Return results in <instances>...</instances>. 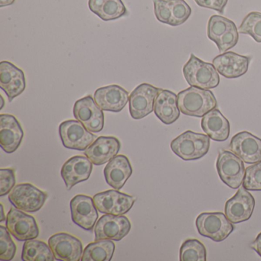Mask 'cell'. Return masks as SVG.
<instances>
[{
  "mask_svg": "<svg viewBox=\"0 0 261 261\" xmlns=\"http://www.w3.org/2000/svg\"><path fill=\"white\" fill-rule=\"evenodd\" d=\"M177 96L180 111L189 117H203L218 106L215 95L209 90L191 87Z\"/></svg>",
  "mask_w": 261,
  "mask_h": 261,
  "instance_id": "cell-1",
  "label": "cell"
},
{
  "mask_svg": "<svg viewBox=\"0 0 261 261\" xmlns=\"http://www.w3.org/2000/svg\"><path fill=\"white\" fill-rule=\"evenodd\" d=\"M170 146L172 152L185 161L200 160L208 152L210 137L187 130L174 139Z\"/></svg>",
  "mask_w": 261,
  "mask_h": 261,
  "instance_id": "cell-2",
  "label": "cell"
},
{
  "mask_svg": "<svg viewBox=\"0 0 261 261\" xmlns=\"http://www.w3.org/2000/svg\"><path fill=\"white\" fill-rule=\"evenodd\" d=\"M183 74L191 87L209 90L220 84L219 73L213 64L203 62L193 54L183 67Z\"/></svg>",
  "mask_w": 261,
  "mask_h": 261,
  "instance_id": "cell-3",
  "label": "cell"
},
{
  "mask_svg": "<svg viewBox=\"0 0 261 261\" xmlns=\"http://www.w3.org/2000/svg\"><path fill=\"white\" fill-rule=\"evenodd\" d=\"M197 229L201 236L221 242L228 238L234 227L225 214L221 212H204L196 218Z\"/></svg>",
  "mask_w": 261,
  "mask_h": 261,
  "instance_id": "cell-4",
  "label": "cell"
},
{
  "mask_svg": "<svg viewBox=\"0 0 261 261\" xmlns=\"http://www.w3.org/2000/svg\"><path fill=\"white\" fill-rule=\"evenodd\" d=\"M48 195L43 191L30 183H21L13 188L9 194V200L16 208L27 213H35L40 210Z\"/></svg>",
  "mask_w": 261,
  "mask_h": 261,
  "instance_id": "cell-5",
  "label": "cell"
},
{
  "mask_svg": "<svg viewBox=\"0 0 261 261\" xmlns=\"http://www.w3.org/2000/svg\"><path fill=\"white\" fill-rule=\"evenodd\" d=\"M216 168L221 181L230 189H237L241 186L245 175V166L236 154L230 151H220Z\"/></svg>",
  "mask_w": 261,
  "mask_h": 261,
  "instance_id": "cell-6",
  "label": "cell"
},
{
  "mask_svg": "<svg viewBox=\"0 0 261 261\" xmlns=\"http://www.w3.org/2000/svg\"><path fill=\"white\" fill-rule=\"evenodd\" d=\"M59 135L65 148L79 151L86 150L96 138V136L80 121L74 120H65L61 123Z\"/></svg>",
  "mask_w": 261,
  "mask_h": 261,
  "instance_id": "cell-7",
  "label": "cell"
},
{
  "mask_svg": "<svg viewBox=\"0 0 261 261\" xmlns=\"http://www.w3.org/2000/svg\"><path fill=\"white\" fill-rule=\"evenodd\" d=\"M93 199L100 213L123 215L130 211L137 198L114 189L96 194Z\"/></svg>",
  "mask_w": 261,
  "mask_h": 261,
  "instance_id": "cell-8",
  "label": "cell"
},
{
  "mask_svg": "<svg viewBox=\"0 0 261 261\" xmlns=\"http://www.w3.org/2000/svg\"><path fill=\"white\" fill-rule=\"evenodd\" d=\"M73 114L74 118L90 132L99 133L103 129L105 114L92 96L88 95L77 100L73 108Z\"/></svg>",
  "mask_w": 261,
  "mask_h": 261,
  "instance_id": "cell-9",
  "label": "cell"
},
{
  "mask_svg": "<svg viewBox=\"0 0 261 261\" xmlns=\"http://www.w3.org/2000/svg\"><path fill=\"white\" fill-rule=\"evenodd\" d=\"M160 88L143 83L136 88L129 95V110L134 120H141L154 111L155 100Z\"/></svg>",
  "mask_w": 261,
  "mask_h": 261,
  "instance_id": "cell-10",
  "label": "cell"
},
{
  "mask_svg": "<svg viewBox=\"0 0 261 261\" xmlns=\"http://www.w3.org/2000/svg\"><path fill=\"white\" fill-rule=\"evenodd\" d=\"M6 224L10 233L18 241H27L39 237V226L34 217L16 207H12L7 214Z\"/></svg>",
  "mask_w": 261,
  "mask_h": 261,
  "instance_id": "cell-11",
  "label": "cell"
},
{
  "mask_svg": "<svg viewBox=\"0 0 261 261\" xmlns=\"http://www.w3.org/2000/svg\"><path fill=\"white\" fill-rule=\"evenodd\" d=\"M130 230L131 223L127 217L105 214L94 227L95 241H119L125 238Z\"/></svg>",
  "mask_w": 261,
  "mask_h": 261,
  "instance_id": "cell-12",
  "label": "cell"
},
{
  "mask_svg": "<svg viewBox=\"0 0 261 261\" xmlns=\"http://www.w3.org/2000/svg\"><path fill=\"white\" fill-rule=\"evenodd\" d=\"M48 245L57 260H82L83 244L73 235L65 232L56 233L48 239Z\"/></svg>",
  "mask_w": 261,
  "mask_h": 261,
  "instance_id": "cell-13",
  "label": "cell"
},
{
  "mask_svg": "<svg viewBox=\"0 0 261 261\" xmlns=\"http://www.w3.org/2000/svg\"><path fill=\"white\" fill-rule=\"evenodd\" d=\"M71 218L74 224L84 230L91 231L98 219V212L91 197L77 195L70 202Z\"/></svg>",
  "mask_w": 261,
  "mask_h": 261,
  "instance_id": "cell-14",
  "label": "cell"
},
{
  "mask_svg": "<svg viewBox=\"0 0 261 261\" xmlns=\"http://www.w3.org/2000/svg\"><path fill=\"white\" fill-rule=\"evenodd\" d=\"M254 207L255 199L253 195L242 187L231 198L227 200L224 214L230 222L238 224L248 221L251 218Z\"/></svg>",
  "mask_w": 261,
  "mask_h": 261,
  "instance_id": "cell-15",
  "label": "cell"
},
{
  "mask_svg": "<svg viewBox=\"0 0 261 261\" xmlns=\"http://www.w3.org/2000/svg\"><path fill=\"white\" fill-rule=\"evenodd\" d=\"M230 149L247 164L261 161V139L247 131L238 133L232 137Z\"/></svg>",
  "mask_w": 261,
  "mask_h": 261,
  "instance_id": "cell-16",
  "label": "cell"
},
{
  "mask_svg": "<svg viewBox=\"0 0 261 261\" xmlns=\"http://www.w3.org/2000/svg\"><path fill=\"white\" fill-rule=\"evenodd\" d=\"M0 87L6 93L9 101L12 102L22 94L27 88L25 74L11 62L4 61L0 63Z\"/></svg>",
  "mask_w": 261,
  "mask_h": 261,
  "instance_id": "cell-17",
  "label": "cell"
},
{
  "mask_svg": "<svg viewBox=\"0 0 261 261\" xmlns=\"http://www.w3.org/2000/svg\"><path fill=\"white\" fill-rule=\"evenodd\" d=\"M250 58L233 51H227L216 56L212 61L218 72L226 79H238L248 71Z\"/></svg>",
  "mask_w": 261,
  "mask_h": 261,
  "instance_id": "cell-18",
  "label": "cell"
},
{
  "mask_svg": "<svg viewBox=\"0 0 261 261\" xmlns=\"http://www.w3.org/2000/svg\"><path fill=\"white\" fill-rule=\"evenodd\" d=\"M93 163L87 156L75 155L65 162L61 169V175L68 191L91 176Z\"/></svg>",
  "mask_w": 261,
  "mask_h": 261,
  "instance_id": "cell-19",
  "label": "cell"
},
{
  "mask_svg": "<svg viewBox=\"0 0 261 261\" xmlns=\"http://www.w3.org/2000/svg\"><path fill=\"white\" fill-rule=\"evenodd\" d=\"M23 137V129L15 116L0 115V146L4 152L8 154L16 152Z\"/></svg>",
  "mask_w": 261,
  "mask_h": 261,
  "instance_id": "cell-20",
  "label": "cell"
},
{
  "mask_svg": "<svg viewBox=\"0 0 261 261\" xmlns=\"http://www.w3.org/2000/svg\"><path fill=\"white\" fill-rule=\"evenodd\" d=\"M94 98L102 111L119 113L127 105L129 97L122 87L112 85L96 90Z\"/></svg>",
  "mask_w": 261,
  "mask_h": 261,
  "instance_id": "cell-21",
  "label": "cell"
},
{
  "mask_svg": "<svg viewBox=\"0 0 261 261\" xmlns=\"http://www.w3.org/2000/svg\"><path fill=\"white\" fill-rule=\"evenodd\" d=\"M120 146V140L117 137H99L85 150V155L93 164L102 166L117 156Z\"/></svg>",
  "mask_w": 261,
  "mask_h": 261,
  "instance_id": "cell-22",
  "label": "cell"
},
{
  "mask_svg": "<svg viewBox=\"0 0 261 261\" xmlns=\"http://www.w3.org/2000/svg\"><path fill=\"white\" fill-rule=\"evenodd\" d=\"M133 173L129 159L123 155H117L107 164L103 170L107 183L113 189L120 190Z\"/></svg>",
  "mask_w": 261,
  "mask_h": 261,
  "instance_id": "cell-23",
  "label": "cell"
},
{
  "mask_svg": "<svg viewBox=\"0 0 261 261\" xmlns=\"http://www.w3.org/2000/svg\"><path fill=\"white\" fill-rule=\"evenodd\" d=\"M178 96L168 90L160 89L155 100L154 113L164 124L175 123L180 117Z\"/></svg>",
  "mask_w": 261,
  "mask_h": 261,
  "instance_id": "cell-24",
  "label": "cell"
},
{
  "mask_svg": "<svg viewBox=\"0 0 261 261\" xmlns=\"http://www.w3.org/2000/svg\"><path fill=\"white\" fill-rule=\"evenodd\" d=\"M201 125L203 131L214 141H226L230 135V123L218 109L207 113L202 117Z\"/></svg>",
  "mask_w": 261,
  "mask_h": 261,
  "instance_id": "cell-25",
  "label": "cell"
},
{
  "mask_svg": "<svg viewBox=\"0 0 261 261\" xmlns=\"http://www.w3.org/2000/svg\"><path fill=\"white\" fill-rule=\"evenodd\" d=\"M23 261H54V253L49 245L39 240H28L22 247Z\"/></svg>",
  "mask_w": 261,
  "mask_h": 261,
  "instance_id": "cell-26",
  "label": "cell"
},
{
  "mask_svg": "<svg viewBox=\"0 0 261 261\" xmlns=\"http://www.w3.org/2000/svg\"><path fill=\"white\" fill-rule=\"evenodd\" d=\"M115 244L110 240L90 243L83 252L82 261H110L112 259Z\"/></svg>",
  "mask_w": 261,
  "mask_h": 261,
  "instance_id": "cell-27",
  "label": "cell"
},
{
  "mask_svg": "<svg viewBox=\"0 0 261 261\" xmlns=\"http://www.w3.org/2000/svg\"><path fill=\"white\" fill-rule=\"evenodd\" d=\"M207 251L204 244L197 239H188L180 248V261H206Z\"/></svg>",
  "mask_w": 261,
  "mask_h": 261,
  "instance_id": "cell-28",
  "label": "cell"
},
{
  "mask_svg": "<svg viewBox=\"0 0 261 261\" xmlns=\"http://www.w3.org/2000/svg\"><path fill=\"white\" fill-rule=\"evenodd\" d=\"M235 25L234 22L224 16L214 15L211 16L207 23V34L210 40L216 43L218 39Z\"/></svg>",
  "mask_w": 261,
  "mask_h": 261,
  "instance_id": "cell-29",
  "label": "cell"
},
{
  "mask_svg": "<svg viewBox=\"0 0 261 261\" xmlns=\"http://www.w3.org/2000/svg\"><path fill=\"white\" fill-rule=\"evenodd\" d=\"M241 34L249 35L256 42L261 43V13L251 12L245 16L238 28Z\"/></svg>",
  "mask_w": 261,
  "mask_h": 261,
  "instance_id": "cell-30",
  "label": "cell"
},
{
  "mask_svg": "<svg viewBox=\"0 0 261 261\" xmlns=\"http://www.w3.org/2000/svg\"><path fill=\"white\" fill-rule=\"evenodd\" d=\"M127 15V10L122 0H105L97 16L105 22L116 20Z\"/></svg>",
  "mask_w": 261,
  "mask_h": 261,
  "instance_id": "cell-31",
  "label": "cell"
},
{
  "mask_svg": "<svg viewBox=\"0 0 261 261\" xmlns=\"http://www.w3.org/2000/svg\"><path fill=\"white\" fill-rule=\"evenodd\" d=\"M172 11L171 27H178L185 23L192 14V9L184 0H169Z\"/></svg>",
  "mask_w": 261,
  "mask_h": 261,
  "instance_id": "cell-32",
  "label": "cell"
},
{
  "mask_svg": "<svg viewBox=\"0 0 261 261\" xmlns=\"http://www.w3.org/2000/svg\"><path fill=\"white\" fill-rule=\"evenodd\" d=\"M7 227L0 226V259L11 260L15 257L16 246Z\"/></svg>",
  "mask_w": 261,
  "mask_h": 261,
  "instance_id": "cell-33",
  "label": "cell"
},
{
  "mask_svg": "<svg viewBox=\"0 0 261 261\" xmlns=\"http://www.w3.org/2000/svg\"><path fill=\"white\" fill-rule=\"evenodd\" d=\"M243 187L248 191H261V161L246 169Z\"/></svg>",
  "mask_w": 261,
  "mask_h": 261,
  "instance_id": "cell-34",
  "label": "cell"
},
{
  "mask_svg": "<svg viewBox=\"0 0 261 261\" xmlns=\"http://www.w3.org/2000/svg\"><path fill=\"white\" fill-rule=\"evenodd\" d=\"M238 33L239 32L238 31V29L235 25L218 39V42H216V45L220 53H226L238 44V39H239Z\"/></svg>",
  "mask_w": 261,
  "mask_h": 261,
  "instance_id": "cell-35",
  "label": "cell"
},
{
  "mask_svg": "<svg viewBox=\"0 0 261 261\" xmlns=\"http://www.w3.org/2000/svg\"><path fill=\"white\" fill-rule=\"evenodd\" d=\"M16 184L14 169H0V196L4 197L10 193Z\"/></svg>",
  "mask_w": 261,
  "mask_h": 261,
  "instance_id": "cell-36",
  "label": "cell"
},
{
  "mask_svg": "<svg viewBox=\"0 0 261 261\" xmlns=\"http://www.w3.org/2000/svg\"><path fill=\"white\" fill-rule=\"evenodd\" d=\"M153 4L154 13L158 21L171 25L172 11H171L169 0H153Z\"/></svg>",
  "mask_w": 261,
  "mask_h": 261,
  "instance_id": "cell-37",
  "label": "cell"
},
{
  "mask_svg": "<svg viewBox=\"0 0 261 261\" xmlns=\"http://www.w3.org/2000/svg\"><path fill=\"white\" fill-rule=\"evenodd\" d=\"M197 5L203 8L210 9L222 14L228 0H195Z\"/></svg>",
  "mask_w": 261,
  "mask_h": 261,
  "instance_id": "cell-38",
  "label": "cell"
},
{
  "mask_svg": "<svg viewBox=\"0 0 261 261\" xmlns=\"http://www.w3.org/2000/svg\"><path fill=\"white\" fill-rule=\"evenodd\" d=\"M105 0H89L88 1V7L90 10L94 14H98L100 9L103 7Z\"/></svg>",
  "mask_w": 261,
  "mask_h": 261,
  "instance_id": "cell-39",
  "label": "cell"
},
{
  "mask_svg": "<svg viewBox=\"0 0 261 261\" xmlns=\"http://www.w3.org/2000/svg\"><path fill=\"white\" fill-rule=\"evenodd\" d=\"M252 249L255 250L261 257V232L257 235L255 241L250 245Z\"/></svg>",
  "mask_w": 261,
  "mask_h": 261,
  "instance_id": "cell-40",
  "label": "cell"
},
{
  "mask_svg": "<svg viewBox=\"0 0 261 261\" xmlns=\"http://www.w3.org/2000/svg\"><path fill=\"white\" fill-rule=\"evenodd\" d=\"M15 3V0H0V7L3 8L4 7L13 5Z\"/></svg>",
  "mask_w": 261,
  "mask_h": 261,
  "instance_id": "cell-41",
  "label": "cell"
},
{
  "mask_svg": "<svg viewBox=\"0 0 261 261\" xmlns=\"http://www.w3.org/2000/svg\"><path fill=\"white\" fill-rule=\"evenodd\" d=\"M4 205H3V204H1V213H2V215H1V219H0V221L1 222H3V221H5V220H7V218H6L5 214H4Z\"/></svg>",
  "mask_w": 261,
  "mask_h": 261,
  "instance_id": "cell-42",
  "label": "cell"
},
{
  "mask_svg": "<svg viewBox=\"0 0 261 261\" xmlns=\"http://www.w3.org/2000/svg\"><path fill=\"white\" fill-rule=\"evenodd\" d=\"M1 100H2V106H1V109H3V108H4V100L3 96H1Z\"/></svg>",
  "mask_w": 261,
  "mask_h": 261,
  "instance_id": "cell-43",
  "label": "cell"
}]
</instances>
